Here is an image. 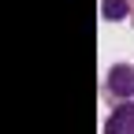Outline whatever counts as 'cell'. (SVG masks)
Instances as JSON below:
<instances>
[{
	"instance_id": "1",
	"label": "cell",
	"mask_w": 134,
	"mask_h": 134,
	"mask_svg": "<svg viewBox=\"0 0 134 134\" xmlns=\"http://www.w3.org/2000/svg\"><path fill=\"white\" fill-rule=\"evenodd\" d=\"M108 93H115V97H130L134 93V67H127V63L112 67L108 71Z\"/></svg>"
},
{
	"instance_id": "2",
	"label": "cell",
	"mask_w": 134,
	"mask_h": 134,
	"mask_svg": "<svg viewBox=\"0 0 134 134\" xmlns=\"http://www.w3.org/2000/svg\"><path fill=\"white\" fill-rule=\"evenodd\" d=\"M104 134H134V100H127V104H119L108 123H104Z\"/></svg>"
},
{
	"instance_id": "3",
	"label": "cell",
	"mask_w": 134,
	"mask_h": 134,
	"mask_svg": "<svg viewBox=\"0 0 134 134\" xmlns=\"http://www.w3.org/2000/svg\"><path fill=\"white\" fill-rule=\"evenodd\" d=\"M100 15H104V19H123L127 15V0H104V4H100Z\"/></svg>"
}]
</instances>
